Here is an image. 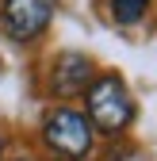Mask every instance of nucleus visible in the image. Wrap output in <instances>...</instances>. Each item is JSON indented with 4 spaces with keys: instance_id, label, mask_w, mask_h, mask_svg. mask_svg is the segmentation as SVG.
Listing matches in <instances>:
<instances>
[{
    "instance_id": "obj_1",
    "label": "nucleus",
    "mask_w": 157,
    "mask_h": 161,
    "mask_svg": "<svg viewBox=\"0 0 157 161\" xmlns=\"http://www.w3.org/2000/svg\"><path fill=\"white\" fill-rule=\"evenodd\" d=\"M88 96V123L104 134H123L134 119V100L127 92V85L115 73L92 80V88L84 92Z\"/></svg>"
},
{
    "instance_id": "obj_2",
    "label": "nucleus",
    "mask_w": 157,
    "mask_h": 161,
    "mask_svg": "<svg viewBox=\"0 0 157 161\" xmlns=\"http://www.w3.org/2000/svg\"><path fill=\"white\" fill-rule=\"evenodd\" d=\"M42 138L57 157L81 161L92 150V123H88V115L73 111V108H54L42 123Z\"/></svg>"
},
{
    "instance_id": "obj_3",
    "label": "nucleus",
    "mask_w": 157,
    "mask_h": 161,
    "mask_svg": "<svg viewBox=\"0 0 157 161\" xmlns=\"http://www.w3.org/2000/svg\"><path fill=\"white\" fill-rule=\"evenodd\" d=\"M4 31L15 42L38 38L54 19V0H4Z\"/></svg>"
},
{
    "instance_id": "obj_4",
    "label": "nucleus",
    "mask_w": 157,
    "mask_h": 161,
    "mask_svg": "<svg viewBox=\"0 0 157 161\" xmlns=\"http://www.w3.org/2000/svg\"><path fill=\"white\" fill-rule=\"evenodd\" d=\"M50 85L57 96H81L92 88V62L77 50H65L62 58L54 62V73H50Z\"/></svg>"
},
{
    "instance_id": "obj_5",
    "label": "nucleus",
    "mask_w": 157,
    "mask_h": 161,
    "mask_svg": "<svg viewBox=\"0 0 157 161\" xmlns=\"http://www.w3.org/2000/svg\"><path fill=\"white\" fill-rule=\"evenodd\" d=\"M146 8H149V0H111V15H115V23H123V27L138 23L146 15Z\"/></svg>"
},
{
    "instance_id": "obj_6",
    "label": "nucleus",
    "mask_w": 157,
    "mask_h": 161,
    "mask_svg": "<svg viewBox=\"0 0 157 161\" xmlns=\"http://www.w3.org/2000/svg\"><path fill=\"white\" fill-rule=\"evenodd\" d=\"M107 161H142V153L138 150H111Z\"/></svg>"
}]
</instances>
